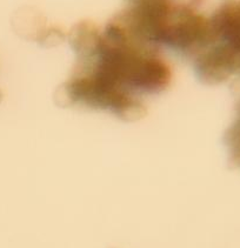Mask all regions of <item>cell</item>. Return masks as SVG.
<instances>
[{
	"mask_svg": "<svg viewBox=\"0 0 240 248\" xmlns=\"http://www.w3.org/2000/svg\"><path fill=\"white\" fill-rule=\"evenodd\" d=\"M2 101V93H1V91H0V103H1Z\"/></svg>",
	"mask_w": 240,
	"mask_h": 248,
	"instance_id": "5",
	"label": "cell"
},
{
	"mask_svg": "<svg viewBox=\"0 0 240 248\" xmlns=\"http://www.w3.org/2000/svg\"><path fill=\"white\" fill-rule=\"evenodd\" d=\"M211 24L214 41L226 44L240 54V0H226Z\"/></svg>",
	"mask_w": 240,
	"mask_h": 248,
	"instance_id": "2",
	"label": "cell"
},
{
	"mask_svg": "<svg viewBox=\"0 0 240 248\" xmlns=\"http://www.w3.org/2000/svg\"><path fill=\"white\" fill-rule=\"evenodd\" d=\"M194 68L204 84H223L240 73V54L226 44L214 41L195 56Z\"/></svg>",
	"mask_w": 240,
	"mask_h": 248,
	"instance_id": "1",
	"label": "cell"
},
{
	"mask_svg": "<svg viewBox=\"0 0 240 248\" xmlns=\"http://www.w3.org/2000/svg\"><path fill=\"white\" fill-rule=\"evenodd\" d=\"M103 34L93 24L80 23L74 26L68 35L71 47L76 52L78 59L93 56L100 45Z\"/></svg>",
	"mask_w": 240,
	"mask_h": 248,
	"instance_id": "3",
	"label": "cell"
},
{
	"mask_svg": "<svg viewBox=\"0 0 240 248\" xmlns=\"http://www.w3.org/2000/svg\"><path fill=\"white\" fill-rule=\"evenodd\" d=\"M224 142L228 151V164L240 170V101L237 107L236 120L224 134Z\"/></svg>",
	"mask_w": 240,
	"mask_h": 248,
	"instance_id": "4",
	"label": "cell"
}]
</instances>
